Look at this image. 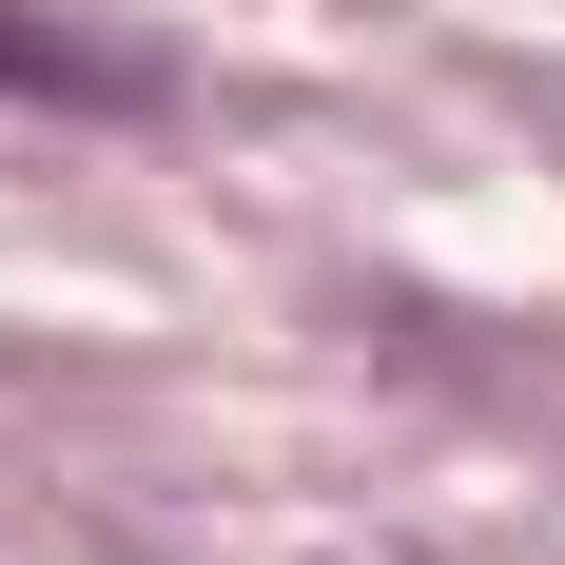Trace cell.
<instances>
[{
    "label": "cell",
    "instance_id": "6da1fadb",
    "mask_svg": "<svg viewBox=\"0 0 565 565\" xmlns=\"http://www.w3.org/2000/svg\"><path fill=\"white\" fill-rule=\"evenodd\" d=\"M0 78H98L78 40H40V20H0Z\"/></svg>",
    "mask_w": 565,
    "mask_h": 565
}]
</instances>
